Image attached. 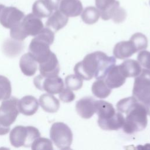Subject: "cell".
<instances>
[{
  "mask_svg": "<svg viewBox=\"0 0 150 150\" xmlns=\"http://www.w3.org/2000/svg\"><path fill=\"white\" fill-rule=\"evenodd\" d=\"M115 63L114 57L97 51L87 54L82 61L77 63L74 67V71L83 80H89L93 77L104 79Z\"/></svg>",
  "mask_w": 150,
  "mask_h": 150,
  "instance_id": "cell-1",
  "label": "cell"
},
{
  "mask_svg": "<svg viewBox=\"0 0 150 150\" xmlns=\"http://www.w3.org/2000/svg\"><path fill=\"white\" fill-rule=\"evenodd\" d=\"M116 107L118 111L127 114L122 127L125 133L132 134L146 128L148 124L146 110L134 96L120 100Z\"/></svg>",
  "mask_w": 150,
  "mask_h": 150,
  "instance_id": "cell-2",
  "label": "cell"
},
{
  "mask_svg": "<svg viewBox=\"0 0 150 150\" xmlns=\"http://www.w3.org/2000/svg\"><path fill=\"white\" fill-rule=\"evenodd\" d=\"M54 39V33L48 28H43L32 39L29 51L38 63H42L49 58L52 52L50 49V46L53 43Z\"/></svg>",
  "mask_w": 150,
  "mask_h": 150,
  "instance_id": "cell-3",
  "label": "cell"
},
{
  "mask_svg": "<svg viewBox=\"0 0 150 150\" xmlns=\"http://www.w3.org/2000/svg\"><path fill=\"white\" fill-rule=\"evenodd\" d=\"M132 96L145 107L150 116V70L142 69L136 77L132 89Z\"/></svg>",
  "mask_w": 150,
  "mask_h": 150,
  "instance_id": "cell-4",
  "label": "cell"
},
{
  "mask_svg": "<svg viewBox=\"0 0 150 150\" xmlns=\"http://www.w3.org/2000/svg\"><path fill=\"white\" fill-rule=\"evenodd\" d=\"M18 99L14 97L3 100L0 106V135L7 134L10 126L16 120L18 114Z\"/></svg>",
  "mask_w": 150,
  "mask_h": 150,
  "instance_id": "cell-5",
  "label": "cell"
},
{
  "mask_svg": "<svg viewBox=\"0 0 150 150\" xmlns=\"http://www.w3.org/2000/svg\"><path fill=\"white\" fill-rule=\"evenodd\" d=\"M40 137L39 131L35 127L16 125L10 132L9 141L11 145L16 148L29 147Z\"/></svg>",
  "mask_w": 150,
  "mask_h": 150,
  "instance_id": "cell-6",
  "label": "cell"
},
{
  "mask_svg": "<svg viewBox=\"0 0 150 150\" xmlns=\"http://www.w3.org/2000/svg\"><path fill=\"white\" fill-rule=\"evenodd\" d=\"M50 138L54 144L60 149H69L73 141V133L69 127L62 122L52 124Z\"/></svg>",
  "mask_w": 150,
  "mask_h": 150,
  "instance_id": "cell-7",
  "label": "cell"
},
{
  "mask_svg": "<svg viewBox=\"0 0 150 150\" xmlns=\"http://www.w3.org/2000/svg\"><path fill=\"white\" fill-rule=\"evenodd\" d=\"M33 83L38 89L52 94H59L64 88L63 81L58 76L45 77L39 74L34 78Z\"/></svg>",
  "mask_w": 150,
  "mask_h": 150,
  "instance_id": "cell-8",
  "label": "cell"
},
{
  "mask_svg": "<svg viewBox=\"0 0 150 150\" xmlns=\"http://www.w3.org/2000/svg\"><path fill=\"white\" fill-rule=\"evenodd\" d=\"M24 16V13L18 8L5 6L0 16V23L5 28L11 29L18 25Z\"/></svg>",
  "mask_w": 150,
  "mask_h": 150,
  "instance_id": "cell-9",
  "label": "cell"
},
{
  "mask_svg": "<svg viewBox=\"0 0 150 150\" xmlns=\"http://www.w3.org/2000/svg\"><path fill=\"white\" fill-rule=\"evenodd\" d=\"M20 26L26 37L28 36H35L43 28V24L40 18L33 13L24 16L20 22Z\"/></svg>",
  "mask_w": 150,
  "mask_h": 150,
  "instance_id": "cell-10",
  "label": "cell"
},
{
  "mask_svg": "<svg viewBox=\"0 0 150 150\" xmlns=\"http://www.w3.org/2000/svg\"><path fill=\"white\" fill-rule=\"evenodd\" d=\"M76 110L81 117L90 118L96 112V100L91 97L81 98L76 102Z\"/></svg>",
  "mask_w": 150,
  "mask_h": 150,
  "instance_id": "cell-11",
  "label": "cell"
},
{
  "mask_svg": "<svg viewBox=\"0 0 150 150\" xmlns=\"http://www.w3.org/2000/svg\"><path fill=\"white\" fill-rule=\"evenodd\" d=\"M40 74L45 77L58 76L60 66L56 54L52 52L49 58L45 62L39 63Z\"/></svg>",
  "mask_w": 150,
  "mask_h": 150,
  "instance_id": "cell-12",
  "label": "cell"
},
{
  "mask_svg": "<svg viewBox=\"0 0 150 150\" xmlns=\"http://www.w3.org/2000/svg\"><path fill=\"white\" fill-rule=\"evenodd\" d=\"M127 77L124 75L120 65H114L104 79L107 85L110 88H116L122 86Z\"/></svg>",
  "mask_w": 150,
  "mask_h": 150,
  "instance_id": "cell-13",
  "label": "cell"
},
{
  "mask_svg": "<svg viewBox=\"0 0 150 150\" xmlns=\"http://www.w3.org/2000/svg\"><path fill=\"white\" fill-rule=\"evenodd\" d=\"M138 52L134 43L129 39L128 41H121L117 43L113 49V54L115 58L125 59L131 57Z\"/></svg>",
  "mask_w": 150,
  "mask_h": 150,
  "instance_id": "cell-14",
  "label": "cell"
},
{
  "mask_svg": "<svg viewBox=\"0 0 150 150\" xmlns=\"http://www.w3.org/2000/svg\"><path fill=\"white\" fill-rule=\"evenodd\" d=\"M38 100L32 96H25L18 103V108L19 112L26 115H33L39 108Z\"/></svg>",
  "mask_w": 150,
  "mask_h": 150,
  "instance_id": "cell-15",
  "label": "cell"
},
{
  "mask_svg": "<svg viewBox=\"0 0 150 150\" xmlns=\"http://www.w3.org/2000/svg\"><path fill=\"white\" fill-rule=\"evenodd\" d=\"M59 10L67 17H76L83 11V5L80 0H62Z\"/></svg>",
  "mask_w": 150,
  "mask_h": 150,
  "instance_id": "cell-16",
  "label": "cell"
},
{
  "mask_svg": "<svg viewBox=\"0 0 150 150\" xmlns=\"http://www.w3.org/2000/svg\"><path fill=\"white\" fill-rule=\"evenodd\" d=\"M68 18L59 9H57L49 16L46 22V26L52 30L57 32L67 25Z\"/></svg>",
  "mask_w": 150,
  "mask_h": 150,
  "instance_id": "cell-17",
  "label": "cell"
},
{
  "mask_svg": "<svg viewBox=\"0 0 150 150\" xmlns=\"http://www.w3.org/2000/svg\"><path fill=\"white\" fill-rule=\"evenodd\" d=\"M19 67L25 76H32L38 70V62L29 52L26 53L21 57Z\"/></svg>",
  "mask_w": 150,
  "mask_h": 150,
  "instance_id": "cell-18",
  "label": "cell"
},
{
  "mask_svg": "<svg viewBox=\"0 0 150 150\" xmlns=\"http://www.w3.org/2000/svg\"><path fill=\"white\" fill-rule=\"evenodd\" d=\"M124 121V115L118 111L113 117L107 120L98 121V124L101 129L104 130H118L123 127Z\"/></svg>",
  "mask_w": 150,
  "mask_h": 150,
  "instance_id": "cell-19",
  "label": "cell"
},
{
  "mask_svg": "<svg viewBox=\"0 0 150 150\" xmlns=\"http://www.w3.org/2000/svg\"><path fill=\"white\" fill-rule=\"evenodd\" d=\"M39 102L42 108L47 112H56L60 107L59 100L50 93L41 95Z\"/></svg>",
  "mask_w": 150,
  "mask_h": 150,
  "instance_id": "cell-20",
  "label": "cell"
},
{
  "mask_svg": "<svg viewBox=\"0 0 150 150\" xmlns=\"http://www.w3.org/2000/svg\"><path fill=\"white\" fill-rule=\"evenodd\" d=\"M98 115V121L107 120L113 117L115 113V110L113 105L104 100H96V112Z\"/></svg>",
  "mask_w": 150,
  "mask_h": 150,
  "instance_id": "cell-21",
  "label": "cell"
},
{
  "mask_svg": "<svg viewBox=\"0 0 150 150\" xmlns=\"http://www.w3.org/2000/svg\"><path fill=\"white\" fill-rule=\"evenodd\" d=\"M120 65L122 72L127 78L137 77L142 71V68L139 63L133 59L126 60Z\"/></svg>",
  "mask_w": 150,
  "mask_h": 150,
  "instance_id": "cell-22",
  "label": "cell"
},
{
  "mask_svg": "<svg viewBox=\"0 0 150 150\" xmlns=\"http://www.w3.org/2000/svg\"><path fill=\"white\" fill-rule=\"evenodd\" d=\"M91 91L96 97L105 98L111 93V88L107 85L104 79H97L93 83L91 86Z\"/></svg>",
  "mask_w": 150,
  "mask_h": 150,
  "instance_id": "cell-23",
  "label": "cell"
},
{
  "mask_svg": "<svg viewBox=\"0 0 150 150\" xmlns=\"http://www.w3.org/2000/svg\"><path fill=\"white\" fill-rule=\"evenodd\" d=\"M32 13L36 16L41 18L49 17L53 13V11L45 0H37L32 6Z\"/></svg>",
  "mask_w": 150,
  "mask_h": 150,
  "instance_id": "cell-24",
  "label": "cell"
},
{
  "mask_svg": "<svg viewBox=\"0 0 150 150\" xmlns=\"http://www.w3.org/2000/svg\"><path fill=\"white\" fill-rule=\"evenodd\" d=\"M100 16V12L97 8L88 6L81 13L82 21L86 24L92 25L97 22Z\"/></svg>",
  "mask_w": 150,
  "mask_h": 150,
  "instance_id": "cell-25",
  "label": "cell"
},
{
  "mask_svg": "<svg viewBox=\"0 0 150 150\" xmlns=\"http://www.w3.org/2000/svg\"><path fill=\"white\" fill-rule=\"evenodd\" d=\"M95 4L102 18L112 8L120 4V2L116 0H95Z\"/></svg>",
  "mask_w": 150,
  "mask_h": 150,
  "instance_id": "cell-26",
  "label": "cell"
},
{
  "mask_svg": "<svg viewBox=\"0 0 150 150\" xmlns=\"http://www.w3.org/2000/svg\"><path fill=\"white\" fill-rule=\"evenodd\" d=\"M4 53L8 55L12 49L9 56H15L17 54L19 53L22 49V45L20 41H12V40H7L4 42L3 45Z\"/></svg>",
  "mask_w": 150,
  "mask_h": 150,
  "instance_id": "cell-27",
  "label": "cell"
},
{
  "mask_svg": "<svg viewBox=\"0 0 150 150\" xmlns=\"http://www.w3.org/2000/svg\"><path fill=\"white\" fill-rule=\"evenodd\" d=\"M11 92L12 88L9 80L7 77L0 75V101L9 98Z\"/></svg>",
  "mask_w": 150,
  "mask_h": 150,
  "instance_id": "cell-28",
  "label": "cell"
},
{
  "mask_svg": "<svg viewBox=\"0 0 150 150\" xmlns=\"http://www.w3.org/2000/svg\"><path fill=\"white\" fill-rule=\"evenodd\" d=\"M83 79L77 75L70 74L65 78L66 87L71 90H77L83 86Z\"/></svg>",
  "mask_w": 150,
  "mask_h": 150,
  "instance_id": "cell-29",
  "label": "cell"
},
{
  "mask_svg": "<svg viewBox=\"0 0 150 150\" xmlns=\"http://www.w3.org/2000/svg\"><path fill=\"white\" fill-rule=\"evenodd\" d=\"M130 40L134 43L138 51L145 50L148 46L147 38L141 33H134L131 37Z\"/></svg>",
  "mask_w": 150,
  "mask_h": 150,
  "instance_id": "cell-30",
  "label": "cell"
},
{
  "mask_svg": "<svg viewBox=\"0 0 150 150\" xmlns=\"http://www.w3.org/2000/svg\"><path fill=\"white\" fill-rule=\"evenodd\" d=\"M31 148L33 150L37 149H53L52 141L46 138H41L40 137L36 138L32 143Z\"/></svg>",
  "mask_w": 150,
  "mask_h": 150,
  "instance_id": "cell-31",
  "label": "cell"
},
{
  "mask_svg": "<svg viewBox=\"0 0 150 150\" xmlns=\"http://www.w3.org/2000/svg\"><path fill=\"white\" fill-rule=\"evenodd\" d=\"M137 60L145 69L150 70V52L141 50L137 55Z\"/></svg>",
  "mask_w": 150,
  "mask_h": 150,
  "instance_id": "cell-32",
  "label": "cell"
},
{
  "mask_svg": "<svg viewBox=\"0 0 150 150\" xmlns=\"http://www.w3.org/2000/svg\"><path fill=\"white\" fill-rule=\"evenodd\" d=\"M60 99L64 103H69L73 101L75 98V95L71 90L67 87L64 88L59 93Z\"/></svg>",
  "mask_w": 150,
  "mask_h": 150,
  "instance_id": "cell-33",
  "label": "cell"
},
{
  "mask_svg": "<svg viewBox=\"0 0 150 150\" xmlns=\"http://www.w3.org/2000/svg\"><path fill=\"white\" fill-rule=\"evenodd\" d=\"M50 9L53 11L59 9L62 0H45Z\"/></svg>",
  "mask_w": 150,
  "mask_h": 150,
  "instance_id": "cell-34",
  "label": "cell"
},
{
  "mask_svg": "<svg viewBox=\"0 0 150 150\" xmlns=\"http://www.w3.org/2000/svg\"><path fill=\"white\" fill-rule=\"evenodd\" d=\"M4 7H5V6H4V5H2V4H0V16H1V12H2V10H3V9L4 8Z\"/></svg>",
  "mask_w": 150,
  "mask_h": 150,
  "instance_id": "cell-35",
  "label": "cell"
},
{
  "mask_svg": "<svg viewBox=\"0 0 150 150\" xmlns=\"http://www.w3.org/2000/svg\"><path fill=\"white\" fill-rule=\"evenodd\" d=\"M149 4H150V1H149Z\"/></svg>",
  "mask_w": 150,
  "mask_h": 150,
  "instance_id": "cell-36",
  "label": "cell"
}]
</instances>
